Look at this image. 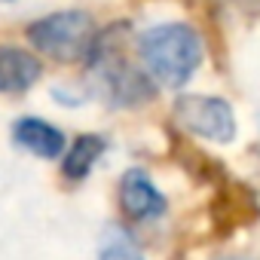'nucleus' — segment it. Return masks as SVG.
<instances>
[{
	"instance_id": "4",
	"label": "nucleus",
	"mask_w": 260,
	"mask_h": 260,
	"mask_svg": "<svg viewBox=\"0 0 260 260\" xmlns=\"http://www.w3.org/2000/svg\"><path fill=\"white\" fill-rule=\"evenodd\" d=\"M119 205L132 220H150L166 214V196L156 190L144 169H128L119 178Z\"/></svg>"
},
{
	"instance_id": "1",
	"label": "nucleus",
	"mask_w": 260,
	"mask_h": 260,
	"mask_svg": "<svg viewBox=\"0 0 260 260\" xmlns=\"http://www.w3.org/2000/svg\"><path fill=\"white\" fill-rule=\"evenodd\" d=\"M202 55V37L184 22H162L138 37V58L144 74L166 89H181L199 71Z\"/></svg>"
},
{
	"instance_id": "10",
	"label": "nucleus",
	"mask_w": 260,
	"mask_h": 260,
	"mask_svg": "<svg viewBox=\"0 0 260 260\" xmlns=\"http://www.w3.org/2000/svg\"><path fill=\"white\" fill-rule=\"evenodd\" d=\"M7 4H10V0H7Z\"/></svg>"
},
{
	"instance_id": "8",
	"label": "nucleus",
	"mask_w": 260,
	"mask_h": 260,
	"mask_svg": "<svg viewBox=\"0 0 260 260\" xmlns=\"http://www.w3.org/2000/svg\"><path fill=\"white\" fill-rule=\"evenodd\" d=\"M98 260H144V254H141L132 242L110 239V242L98 251Z\"/></svg>"
},
{
	"instance_id": "9",
	"label": "nucleus",
	"mask_w": 260,
	"mask_h": 260,
	"mask_svg": "<svg viewBox=\"0 0 260 260\" xmlns=\"http://www.w3.org/2000/svg\"><path fill=\"white\" fill-rule=\"evenodd\" d=\"M226 260H242V257H226Z\"/></svg>"
},
{
	"instance_id": "3",
	"label": "nucleus",
	"mask_w": 260,
	"mask_h": 260,
	"mask_svg": "<svg viewBox=\"0 0 260 260\" xmlns=\"http://www.w3.org/2000/svg\"><path fill=\"white\" fill-rule=\"evenodd\" d=\"M175 119L190 135L214 141V144H230L236 138V113L230 101L214 98V95H181L172 107Z\"/></svg>"
},
{
	"instance_id": "6",
	"label": "nucleus",
	"mask_w": 260,
	"mask_h": 260,
	"mask_svg": "<svg viewBox=\"0 0 260 260\" xmlns=\"http://www.w3.org/2000/svg\"><path fill=\"white\" fill-rule=\"evenodd\" d=\"M43 74V64L34 52L19 46H0V92H25Z\"/></svg>"
},
{
	"instance_id": "5",
	"label": "nucleus",
	"mask_w": 260,
	"mask_h": 260,
	"mask_svg": "<svg viewBox=\"0 0 260 260\" xmlns=\"http://www.w3.org/2000/svg\"><path fill=\"white\" fill-rule=\"evenodd\" d=\"M13 138L19 147H25L28 153H34L40 159H58L68 147V138L61 128L40 116H22L13 125Z\"/></svg>"
},
{
	"instance_id": "7",
	"label": "nucleus",
	"mask_w": 260,
	"mask_h": 260,
	"mask_svg": "<svg viewBox=\"0 0 260 260\" xmlns=\"http://www.w3.org/2000/svg\"><path fill=\"white\" fill-rule=\"evenodd\" d=\"M104 150H107V141L101 135H77V141L71 144L64 156V175L71 181H83L92 172V166L101 159Z\"/></svg>"
},
{
	"instance_id": "2",
	"label": "nucleus",
	"mask_w": 260,
	"mask_h": 260,
	"mask_svg": "<svg viewBox=\"0 0 260 260\" xmlns=\"http://www.w3.org/2000/svg\"><path fill=\"white\" fill-rule=\"evenodd\" d=\"M28 40L37 52L55 61H86L95 43V22L83 10H61L49 13L28 25Z\"/></svg>"
}]
</instances>
